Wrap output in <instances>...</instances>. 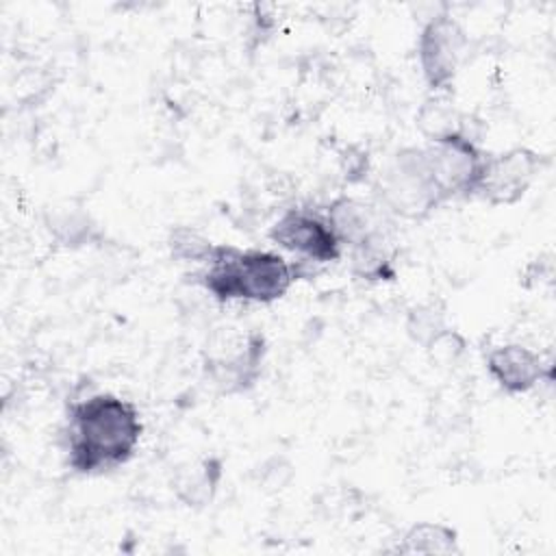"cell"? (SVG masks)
Segmentation results:
<instances>
[{
    "label": "cell",
    "instance_id": "3957f363",
    "mask_svg": "<svg viewBox=\"0 0 556 556\" xmlns=\"http://www.w3.org/2000/svg\"><path fill=\"white\" fill-rule=\"evenodd\" d=\"M378 204L393 217L419 222L445 204L428 169L424 148L410 146L395 152L376 185Z\"/></svg>",
    "mask_w": 556,
    "mask_h": 556
},
{
    "label": "cell",
    "instance_id": "5b68a950",
    "mask_svg": "<svg viewBox=\"0 0 556 556\" xmlns=\"http://www.w3.org/2000/svg\"><path fill=\"white\" fill-rule=\"evenodd\" d=\"M428 169L443 200L473 198L486 152L469 135H454L424 146Z\"/></svg>",
    "mask_w": 556,
    "mask_h": 556
},
{
    "label": "cell",
    "instance_id": "8fae6325",
    "mask_svg": "<svg viewBox=\"0 0 556 556\" xmlns=\"http://www.w3.org/2000/svg\"><path fill=\"white\" fill-rule=\"evenodd\" d=\"M350 263L356 278L367 282H382L395 278V252L391 232L367 239L350 248Z\"/></svg>",
    "mask_w": 556,
    "mask_h": 556
},
{
    "label": "cell",
    "instance_id": "9a60e30c",
    "mask_svg": "<svg viewBox=\"0 0 556 556\" xmlns=\"http://www.w3.org/2000/svg\"><path fill=\"white\" fill-rule=\"evenodd\" d=\"M447 332L445 315L434 304H417L406 315V334L424 348H432Z\"/></svg>",
    "mask_w": 556,
    "mask_h": 556
},
{
    "label": "cell",
    "instance_id": "277c9868",
    "mask_svg": "<svg viewBox=\"0 0 556 556\" xmlns=\"http://www.w3.org/2000/svg\"><path fill=\"white\" fill-rule=\"evenodd\" d=\"M467 50V33L447 13L430 17L417 39V56L426 85L432 93H447L456 80Z\"/></svg>",
    "mask_w": 556,
    "mask_h": 556
},
{
    "label": "cell",
    "instance_id": "ba28073f",
    "mask_svg": "<svg viewBox=\"0 0 556 556\" xmlns=\"http://www.w3.org/2000/svg\"><path fill=\"white\" fill-rule=\"evenodd\" d=\"M263 334L250 332L237 341L235 350L219 352L206 361L208 380L224 395H235L252 389L261 376L265 358Z\"/></svg>",
    "mask_w": 556,
    "mask_h": 556
},
{
    "label": "cell",
    "instance_id": "7a4b0ae2",
    "mask_svg": "<svg viewBox=\"0 0 556 556\" xmlns=\"http://www.w3.org/2000/svg\"><path fill=\"white\" fill-rule=\"evenodd\" d=\"M198 282L217 302L271 304L287 295L298 278V267L271 250H241L215 245Z\"/></svg>",
    "mask_w": 556,
    "mask_h": 556
},
{
    "label": "cell",
    "instance_id": "7c38bea8",
    "mask_svg": "<svg viewBox=\"0 0 556 556\" xmlns=\"http://www.w3.org/2000/svg\"><path fill=\"white\" fill-rule=\"evenodd\" d=\"M417 130L421 137L430 141H441L454 135H467L465 117L456 109V104L447 98V93H432L417 111L415 117Z\"/></svg>",
    "mask_w": 556,
    "mask_h": 556
},
{
    "label": "cell",
    "instance_id": "5bb4252c",
    "mask_svg": "<svg viewBox=\"0 0 556 556\" xmlns=\"http://www.w3.org/2000/svg\"><path fill=\"white\" fill-rule=\"evenodd\" d=\"M169 256L182 263H206L215 250V243L195 226H174L167 235Z\"/></svg>",
    "mask_w": 556,
    "mask_h": 556
},
{
    "label": "cell",
    "instance_id": "8992f818",
    "mask_svg": "<svg viewBox=\"0 0 556 556\" xmlns=\"http://www.w3.org/2000/svg\"><path fill=\"white\" fill-rule=\"evenodd\" d=\"M543 165V154L526 146H515L500 154H486L473 198L493 206L515 204L526 195Z\"/></svg>",
    "mask_w": 556,
    "mask_h": 556
},
{
    "label": "cell",
    "instance_id": "9c48e42d",
    "mask_svg": "<svg viewBox=\"0 0 556 556\" xmlns=\"http://www.w3.org/2000/svg\"><path fill=\"white\" fill-rule=\"evenodd\" d=\"M484 363L495 384L510 395L528 393L552 376V367L543 361V356L521 343L491 348Z\"/></svg>",
    "mask_w": 556,
    "mask_h": 556
},
{
    "label": "cell",
    "instance_id": "30bf717a",
    "mask_svg": "<svg viewBox=\"0 0 556 556\" xmlns=\"http://www.w3.org/2000/svg\"><path fill=\"white\" fill-rule=\"evenodd\" d=\"M326 217L339 237L341 245L354 248L367 239L378 235L393 232L391 230V215L376 202H365L358 198H337L328 208Z\"/></svg>",
    "mask_w": 556,
    "mask_h": 556
},
{
    "label": "cell",
    "instance_id": "52a82bcc",
    "mask_svg": "<svg viewBox=\"0 0 556 556\" xmlns=\"http://www.w3.org/2000/svg\"><path fill=\"white\" fill-rule=\"evenodd\" d=\"M269 239L282 250L300 256V263H334L343 245L326 213L311 208H287L269 228Z\"/></svg>",
    "mask_w": 556,
    "mask_h": 556
},
{
    "label": "cell",
    "instance_id": "6da1fadb",
    "mask_svg": "<svg viewBox=\"0 0 556 556\" xmlns=\"http://www.w3.org/2000/svg\"><path fill=\"white\" fill-rule=\"evenodd\" d=\"M143 432L139 408L115 393H89L67 408L65 452L76 473L96 476L126 465Z\"/></svg>",
    "mask_w": 556,
    "mask_h": 556
},
{
    "label": "cell",
    "instance_id": "4fadbf2b",
    "mask_svg": "<svg viewBox=\"0 0 556 556\" xmlns=\"http://www.w3.org/2000/svg\"><path fill=\"white\" fill-rule=\"evenodd\" d=\"M395 552H400V554H456L458 552V534L454 528H450L445 523L419 521L404 532Z\"/></svg>",
    "mask_w": 556,
    "mask_h": 556
}]
</instances>
